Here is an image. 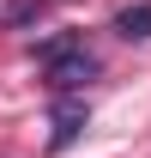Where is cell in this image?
I'll return each mask as SVG.
<instances>
[{
    "mask_svg": "<svg viewBox=\"0 0 151 158\" xmlns=\"http://www.w3.org/2000/svg\"><path fill=\"white\" fill-rule=\"evenodd\" d=\"M91 73H97V61L85 55V43H79V49H67V55H55V61H48V85H55V91H79V85H85Z\"/></svg>",
    "mask_w": 151,
    "mask_h": 158,
    "instance_id": "6da1fadb",
    "label": "cell"
},
{
    "mask_svg": "<svg viewBox=\"0 0 151 158\" xmlns=\"http://www.w3.org/2000/svg\"><path fill=\"white\" fill-rule=\"evenodd\" d=\"M79 128H85V103H60V116H55V140H48V146H73L79 140Z\"/></svg>",
    "mask_w": 151,
    "mask_h": 158,
    "instance_id": "7a4b0ae2",
    "label": "cell"
},
{
    "mask_svg": "<svg viewBox=\"0 0 151 158\" xmlns=\"http://www.w3.org/2000/svg\"><path fill=\"white\" fill-rule=\"evenodd\" d=\"M115 31H121V37H133V43H145V37H151V0L127 6V12L115 19Z\"/></svg>",
    "mask_w": 151,
    "mask_h": 158,
    "instance_id": "3957f363",
    "label": "cell"
},
{
    "mask_svg": "<svg viewBox=\"0 0 151 158\" xmlns=\"http://www.w3.org/2000/svg\"><path fill=\"white\" fill-rule=\"evenodd\" d=\"M42 12H48V0H12V6H6V31H24V24H37Z\"/></svg>",
    "mask_w": 151,
    "mask_h": 158,
    "instance_id": "277c9868",
    "label": "cell"
},
{
    "mask_svg": "<svg viewBox=\"0 0 151 158\" xmlns=\"http://www.w3.org/2000/svg\"><path fill=\"white\" fill-rule=\"evenodd\" d=\"M67 49H79V37H55V43H42L37 55H42V67H48V61H55V55H67Z\"/></svg>",
    "mask_w": 151,
    "mask_h": 158,
    "instance_id": "5b68a950",
    "label": "cell"
}]
</instances>
